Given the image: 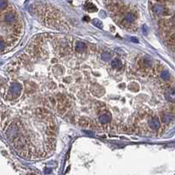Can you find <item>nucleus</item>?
Returning a JSON list of instances; mask_svg holds the SVG:
<instances>
[{
    "instance_id": "obj_9",
    "label": "nucleus",
    "mask_w": 175,
    "mask_h": 175,
    "mask_svg": "<svg viewBox=\"0 0 175 175\" xmlns=\"http://www.w3.org/2000/svg\"><path fill=\"white\" fill-rule=\"evenodd\" d=\"M111 66H112V68H114V69H120V68L122 67V64H121L120 60L117 59V58L114 59V60L111 61Z\"/></svg>"
},
{
    "instance_id": "obj_16",
    "label": "nucleus",
    "mask_w": 175,
    "mask_h": 175,
    "mask_svg": "<svg viewBox=\"0 0 175 175\" xmlns=\"http://www.w3.org/2000/svg\"><path fill=\"white\" fill-rule=\"evenodd\" d=\"M93 24H94L96 26L99 27V28H102V23L100 20H98V19H94V20H93Z\"/></svg>"
},
{
    "instance_id": "obj_4",
    "label": "nucleus",
    "mask_w": 175,
    "mask_h": 175,
    "mask_svg": "<svg viewBox=\"0 0 175 175\" xmlns=\"http://www.w3.org/2000/svg\"><path fill=\"white\" fill-rule=\"evenodd\" d=\"M166 98L171 102H175V90H170L166 93Z\"/></svg>"
},
{
    "instance_id": "obj_8",
    "label": "nucleus",
    "mask_w": 175,
    "mask_h": 175,
    "mask_svg": "<svg viewBox=\"0 0 175 175\" xmlns=\"http://www.w3.org/2000/svg\"><path fill=\"white\" fill-rule=\"evenodd\" d=\"M85 48H86L85 43L81 42V41L76 42V44H75V50H76L77 52H81V51H83Z\"/></svg>"
},
{
    "instance_id": "obj_19",
    "label": "nucleus",
    "mask_w": 175,
    "mask_h": 175,
    "mask_svg": "<svg viewBox=\"0 0 175 175\" xmlns=\"http://www.w3.org/2000/svg\"><path fill=\"white\" fill-rule=\"evenodd\" d=\"M54 146H55V144H49V143H47V148L49 151H52L54 150Z\"/></svg>"
},
{
    "instance_id": "obj_13",
    "label": "nucleus",
    "mask_w": 175,
    "mask_h": 175,
    "mask_svg": "<svg viewBox=\"0 0 175 175\" xmlns=\"http://www.w3.org/2000/svg\"><path fill=\"white\" fill-rule=\"evenodd\" d=\"M89 120H87L86 118H81L79 120V124L81 126V127H86L89 125Z\"/></svg>"
},
{
    "instance_id": "obj_6",
    "label": "nucleus",
    "mask_w": 175,
    "mask_h": 175,
    "mask_svg": "<svg viewBox=\"0 0 175 175\" xmlns=\"http://www.w3.org/2000/svg\"><path fill=\"white\" fill-rule=\"evenodd\" d=\"M14 18H15V14L13 12H8L5 15V21L7 24H11L12 22H13Z\"/></svg>"
},
{
    "instance_id": "obj_10",
    "label": "nucleus",
    "mask_w": 175,
    "mask_h": 175,
    "mask_svg": "<svg viewBox=\"0 0 175 175\" xmlns=\"http://www.w3.org/2000/svg\"><path fill=\"white\" fill-rule=\"evenodd\" d=\"M166 42L168 45H174L175 44V35L174 34H170L166 38Z\"/></svg>"
},
{
    "instance_id": "obj_20",
    "label": "nucleus",
    "mask_w": 175,
    "mask_h": 175,
    "mask_svg": "<svg viewBox=\"0 0 175 175\" xmlns=\"http://www.w3.org/2000/svg\"><path fill=\"white\" fill-rule=\"evenodd\" d=\"M151 60H149V59H145V60H144V65L146 66V67H148V68H150L151 66Z\"/></svg>"
},
{
    "instance_id": "obj_7",
    "label": "nucleus",
    "mask_w": 175,
    "mask_h": 175,
    "mask_svg": "<svg viewBox=\"0 0 175 175\" xmlns=\"http://www.w3.org/2000/svg\"><path fill=\"white\" fill-rule=\"evenodd\" d=\"M136 19V16L133 13H128L126 17L124 18V21H126L127 23H132Z\"/></svg>"
},
{
    "instance_id": "obj_15",
    "label": "nucleus",
    "mask_w": 175,
    "mask_h": 175,
    "mask_svg": "<svg viewBox=\"0 0 175 175\" xmlns=\"http://www.w3.org/2000/svg\"><path fill=\"white\" fill-rule=\"evenodd\" d=\"M111 54L109 53H107V52L102 54V59L103 60H109V59H111Z\"/></svg>"
},
{
    "instance_id": "obj_2",
    "label": "nucleus",
    "mask_w": 175,
    "mask_h": 175,
    "mask_svg": "<svg viewBox=\"0 0 175 175\" xmlns=\"http://www.w3.org/2000/svg\"><path fill=\"white\" fill-rule=\"evenodd\" d=\"M148 124H149V127L151 129V130H157L160 127V123L158 119L156 118H151L148 121Z\"/></svg>"
},
{
    "instance_id": "obj_23",
    "label": "nucleus",
    "mask_w": 175,
    "mask_h": 175,
    "mask_svg": "<svg viewBox=\"0 0 175 175\" xmlns=\"http://www.w3.org/2000/svg\"><path fill=\"white\" fill-rule=\"evenodd\" d=\"M84 19H85V20H89V18H87V17H86V18H84Z\"/></svg>"
},
{
    "instance_id": "obj_22",
    "label": "nucleus",
    "mask_w": 175,
    "mask_h": 175,
    "mask_svg": "<svg viewBox=\"0 0 175 175\" xmlns=\"http://www.w3.org/2000/svg\"><path fill=\"white\" fill-rule=\"evenodd\" d=\"M131 40H132L133 42H135V43H138V40L136 38H131Z\"/></svg>"
},
{
    "instance_id": "obj_18",
    "label": "nucleus",
    "mask_w": 175,
    "mask_h": 175,
    "mask_svg": "<svg viewBox=\"0 0 175 175\" xmlns=\"http://www.w3.org/2000/svg\"><path fill=\"white\" fill-rule=\"evenodd\" d=\"M7 6V2H6V0H1L0 1V7H1L2 10L5 9Z\"/></svg>"
},
{
    "instance_id": "obj_1",
    "label": "nucleus",
    "mask_w": 175,
    "mask_h": 175,
    "mask_svg": "<svg viewBox=\"0 0 175 175\" xmlns=\"http://www.w3.org/2000/svg\"><path fill=\"white\" fill-rule=\"evenodd\" d=\"M21 92V85L18 83H13L10 87V93L12 94V96L18 97L20 95Z\"/></svg>"
},
{
    "instance_id": "obj_17",
    "label": "nucleus",
    "mask_w": 175,
    "mask_h": 175,
    "mask_svg": "<svg viewBox=\"0 0 175 175\" xmlns=\"http://www.w3.org/2000/svg\"><path fill=\"white\" fill-rule=\"evenodd\" d=\"M47 136H51V137H55V130H50V129H47Z\"/></svg>"
},
{
    "instance_id": "obj_12",
    "label": "nucleus",
    "mask_w": 175,
    "mask_h": 175,
    "mask_svg": "<svg viewBox=\"0 0 175 175\" xmlns=\"http://www.w3.org/2000/svg\"><path fill=\"white\" fill-rule=\"evenodd\" d=\"M85 7H86V9L89 11V12H96V6L93 4H91V3H87L86 5H85Z\"/></svg>"
},
{
    "instance_id": "obj_5",
    "label": "nucleus",
    "mask_w": 175,
    "mask_h": 175,
    "mask_svg": "<svg viewBox=\"0 0 175 175\" xmlns=\"http://www.w3.org/2000/svg\"><path fill=\"white\" fill-rule=\"evenodd\" d=\"M153 12H154V13L156 15L160 16L165 13V8H164V6H162L160 5H156L154 7H153Z\"/></svg>"
},
{
    "instance_id": "obj_14",
    "label": "nucleus",
    "mask_w": 175,
    "mask_h": 175,
    "mask_svg": "<svg viewBox=\"0 0 175 175\" xmlns=\"http://www.w3.org/2000/svg\"><path fill=\"white\" fill-rule=\"evenodd\" d=\"M161 78H162L163 80H165V81L169 80V78H170V74H169V72H168V71H163V72L161 73Z\"/></svg>"
},
{
    "instance_id": "obj_3",
    "label": "nucleus",
    "mask_w": 175,
    "mask_h": 175,
    "mask_svg": "<svg viewBox=\"0 0 175 175\" xmlns=\"http://www.w3.org/2000/svg\"><path fill=\"white\" fill-rule=\"evenodd\" d=\"M111 116L109 112L104 113V114H102V115H101L99 117V121L102 123H108L111 122Z\"/></svg>"
},
{
    "instance_id": "obj_21",
    "label": "nucleus",
    "mask_w": 175,
    "mask_h": 175,
    "mask_svg": "<svg viewBox=\"0 0 175 175\" xmlns=\"http://www.w3.org/2000/svg\"><path fill=\"white\" fill-rule=\"evenodd\" d=\"M0 47H1V48H0V49H1V51L3 52V51L5 50V42H4L3 40L1 41V46H0Z\"/></svg>"
},
{
    "instance_id": "obj_11",
    "label": "nucleus",
    "mask_w": 175,
    "mask_h": 175,
    "mask_svg": "<svg viewBox=\"0 0 175 175\" xmlns=\"http://www.w3.org/2000/svg\"><path fill=\"white\" fill-rule=\"evenodd\" d=\"M162 120H163L164 123H170V122H172L173 120V117L172 115H170V114H166V115H164L162 117Z\"/></svg>"
}]
</instances>
